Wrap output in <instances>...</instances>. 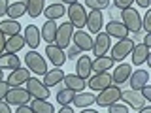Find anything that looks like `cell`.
I'll return each instance as SVG.
<instances>
[{"label":"cell","instance_id":"1","mask_svg":"<svg viewBox=\"0 0 151 113\" xmlns=\"http://www.w3.org/2000/svg\"><path fill=\"white\" fill-rule=\"evenodd\" d=\"M121 100V89L117 85H110V87L98 91V94L94 96V104H98L100 107H110L111 104Z\"/></svg>","mask_w":151,"mask_h":113},{"label":"cell","instance_id":"2","mask_svg":"<svg viewBox=\"0 0 151 113\" xmlns=\"http://www.w3.org/2000/svg\"><path fill=\"white\" fill-rule=\"evenodd\" d=\"M121 23L125 25V28L132 34H138L142 30V17L140 11H136L134 8H127L121 9Z\"/></svg>","mask_w":151,"mask_h":113},{"label":"cell","instance_id":"3","mask_svg":"<svg viewBox=\"0 0 151 113\" xmlns=\"http://www.w3.org/2000/svg\"><path fill=\"white\" fill-rule=\"evenodd\" d=\"M25 64H27V68L30 70L32 74H36V75H44V74L47 72V62H45V59H44L40 53H38L36 49H30V51L25 55Z\"/></svg>","mask_w":151,"mask_h":113},{"label":"cell","instance_id":"4","mask_svg":"<svg viewBox=\"0 0 151 113\" xmlns=\"http://www.w3.org/2000/svg\"><path fill=\"white\" fill-rule=\"evenodd\" d=\"M66 13H68V23H72L74 28H78V30H81L85 28V21H87V11H85V6L79 2L76 4H70L68 9H66Z\"/></svg>","mask_w":151,"mask_h":113},{"label":"cell","instance_id":"5","mask_svg":"<svg viewBox=\"0 0 151 113\" xmlns=\"http://www.w3.org/2000/svg\"><path fill=\"white\" fill-rule=\"evenodd\" d=\"M74 30H76V28L72 26V23H63L60 26H57V34H55V41H53V45L60 47V49H66V47L72 44Z\"/></svg>","mask_w":151,"mask_h":113},{"label":"cell","instance_id":"6","mask_svg":"<svg viewBox=\"0 0 151 113\" xmlns=\"http://www.w3.org/2000/svg\"><path fill=\"white\" fill-rule=\"evenodd\" d=\"M25 89H27V92L30 94V98H36V100H47V98H49V89H47L38 77L28 79L25 83Z\"/></svg>","mask_w":151,"mask_h":113},{"label":"cell","instance_id":"7","mask_svg":"<svg viewBox=\"0 0 151 113\" xmlns=\"http://www.w3.org/2000/svg\"><path fill=\"white\" fill-rule=\"evenodd\" d=\"M4 102H8L9 106H25V104L30 102V94L27 92V89H21V87H12L9 92L6 94Z\"/></svg>","mask_w":151,"mask_h":113},{"label":"cell","instance_id":"8","mask_svg":"<svg viewBox=\"0 0 151 113\" xmlns=\"http://www.w3.org/2000/svg\"><path fill=\"white\" fill-rule=\"evenodd\" d=\"M132 47H134V40H130V38H123V40H119L113 47H110V49H111V59L113 60H123L125 56L130 55Z\"/></svg>","mask_w":151,"mask_h":113},{"label":"cell","instance_id":"9","mask_svg":"<svg viewBox=\"0 0 151 113\" xmlns=\"http://www.w3.org/2000/svg\"><path fill=\"white\" fill-rule=\"evenodd\" d=\"M111 47V38L106 34V32H98L96 38L93 40V55L94 56H106V53Z\"/></svg>","mask_w":151,"mask_h":113},{"label":"cell","instance_id":"10","mask_svg":"<svg viewBox=\"0 0 151 113\" xmlns=\"http://www.w3.org/2000/svg\"><path fill=\"white\" fill-rule=\"evenodd\" d=\"M111 83V74H108V72H102V74H93L91 77L87 79V87L91 89V91H102V89H106V87H110Z\"/></svg>","mask_w":151,"mask_h":113},{"label":"cell","instance_id":"11","mask_svg":"<svg viewBox=\"0 0 151 113\" xmlns=\"http://www.w3.org/2000/svg\"><path fill=\"white\" fill-rule=\"evenodd\" d=\"M102 26H104L102 11L91 9V11L87 13V21H85V28H89V34H98V32H102Z\"/></svg>","mask_w":151,"mask_h":113},{"label":"cell","instance_id":"12","mask_svg":"<svg viewBox=\"0 0 151 113\" xmlns=\"http://www.w3.org/2000/svg\"><path fill=\"white\" fill-rule=\"evenodd\" d=\"M28 79H30V70L28 68H15L12 74L8 75L6 83L9 87H21V85H25Z\"/></svg>","mask_w":151,"mask_h":113},{"label":"cell","instance_id":"13","mask_svg":"<svg viewBox=\"0 0 151 113\" xmlns=\"http://www.w3.org/2000/svg\"><path fill=\"white\" fill-rule=\"evenodd\" d=\"M45 55H47V59L53 62L57 68H63V64L66 62V53H64V49H60V47H57L53 44H47L45 47Z\"/></svg>","mask_w":151,"mask_h":113},{"label":"cell","instance_id":"14","mask_svg":"<svg viewBox=\"0 0 151 113\" xmlns=\"http://www.w3.org/2000/svg\"><path fill=\"white\" fill-rule=\"evenodd\" d=\"M121 100L127 102V106L132 107V109H140L142 106H145V100L142 98V94L138 91H132V89L121 92Z\"/></svg>","mask_w":151,"mask_h":113},{"label":"cell","instance_id":"15","mask_svg":"<svg viewBox=\"0 0 151 113\" xmlns=\"http://www.w3.org/2000/svg\"><path fill=\"white\" fill-rule=\"evenodd\" d=\"M23 38H25V45H28L30 49H38V45H40V41H42L40 28H38L36 25L25 26V34H23Z\"/></svg>","mask_w":151,"mask_h":113},{"label":"cell","instance_id":"16","mask_svg":"<svg viewBox=\"0 0 151 113\" xmlns=\"http://www.w3.org/2000/svg\"><path fill=\"white\" fill-rule=\"evenodd\" d=\"M72 41H74V45L79 47L81 51H91L93 49V38H91L89 32H85V30H74Z\"/></svg>","mask_w":151,"mask_h":113},{"label":"cell","instance_id":"17","mask_svg":"<svg viewBox=\"0 0 151 113\" xmlns=\"http://www.w3.org/2000/svg\"><path fill=\"white\" fill-rule=\"evenodd\" d=\"M149 81V72L147 70H142L138 68L136 72H130V77H129V83L132 87V91H140L144 85H147Z\"/></svg>","mask_w":151,"mask_h":113},{"label":"cell","instance_id":"18","mask_svg":"<svg viewBox=\"0 0 151 113\" xmlns=\"http://www.w3.org/2000/svg\"><path fill=\"white\" fill-rule=\"evenodd\" d=\"M106 34L110 38H115V40H123V38H129L130 32L125 28L121 21H110L106 25Z\"/></svg>","mask_w":151,"mask_h":113},{"label":"cell","instance_id":"19","mask_svg":"<svg viewBox=\"0 0 151 113\" xmlns=\"http://www.w3.org/2000/svg\"><path fill=\"white\" fill-rule=\"evenodd\" d=\"M91 56L87 55H79L76 60V75H79L81 79H89L91 77Z\"/></svg>","mask_w":151,"mask_h":113},{"label":"cell","instance_id":"20","mask_svg":"<svg viewBox=\"0 0 151 113\" xmlns=\"http://www.w3.org/2000/svg\"><path fill=\"white\" fill-rule=\"evenodd\" d=\"M130 59L134 66H142L149 59V47H145L144 44H134V47L130 51Z\"/></svg>","mask_w":151,"mask_h":113},{"label":"cell","instance_id":"21","mask_svg":"<svg viewBox=\"0 0 151 113\" xmlns=\"http://www.w3.org/2000/svg\"><path fill=\"white\" fill-rule=\"evenodd\" d=\"M130 72H132V66L121 62L115 70H113V74H111V83L113 85H123L125 81H129Z\"/></svg>","mask_w":151,"mask_h":113},{"label":"cell","instance_id":"22","mask_svg":"<svg viewBox=\"0 0 151 113\" xmlns=\"http://www.w3.org/2000/svg\"><path fill=\"white\" fill-rule=\"evenodd\" d=\"M115 60L111 56H94V60H91V70L94 74H102V72H108V70L113 66Z\"/></svg>","mask_w":151,"mask_h":113},{"label":"cell","instance_id":"23","mask_svg":"<svg viewBox=\"0 0 151 113\" xmlns=\"http://www.w3.org/2000/svg\"><path fill=\"white\" fill-rule=\"evenodd\" d=\"M63 83H64V87H66V89H72V91H76V92H81L83 89L87 87L85 79H81L79 75H76V74H68V75H64V77H63Z\"/></svg>","mask_w":151,"mask_h":113},{"label":"cell","instance_id":"24","mask_svg":"<svg viewBox=\"0 0 151 113\" xmlns=\"http://www.w3.org/2000/svg\"><path fill=\"white\" fill-rule=\"evenodd\" d=\"M63 77H64V72H63L60 68H57V66H55L53 70H47V72L44 74V81H42V83H44L45 87L49 89V87L59 85L60 81H63Z\"/></svg>","mask_w":151,"mask_h":113},{"label":"cell","instance_id":"25","mask_svg":"<svg viewBox=\"0 0 151 113\" xmlns=\"http://www.w3.org/2000/svg\"><path fill=\"white\" fill-rule=\"evenodd\" d=\"M45 15L47 21H57V19H60L66 13V8H64V4H60V2H57V4H49L47 8H44V11H42Z\"/></svg>","mask_w":151,"mask_h":113},{"label":"cell","instance_id":"26","mask_svg":"<svg viewBox=\"0 0 151 113\" xmlns=\"http://www.w3.org/2000/svg\"><path fill=\"white\" fill-rule=\"evenodd\" d=\"M0 68L2 70H15L21 68V60L15 53H2L0 55Z\"/></svg>","mask_w":151,"mask_h":113},{"label":"cell","instance_id":"27","mask_svg":"<svg viewBox=\"0 0 151 113\" xmlns=\"http://www.w3.org/2000/svg\"><path fill=\"white\" fill-rule=\"evenodd\" d=\"M57 23L55 21H45L40 28V36L45 40V44H53L55 41V34H57Z\"/></svg>","mask_w":151,"mask_h":113},{"label":"cell","instance_id":"28","mask_svg":"<svg viewBox=\"0 0 151 113\" xmlns=\"http://www.w3.org/2000/svg\"><path fill=\"white\" fill-rule=\"evenodd\" d=\"M72 104H76V107H81V109H85V107H91L93 104H94V94L93 92H85V91L76 92Z\"/></svg>","mask_w":151,"mask_h":113},{"label":"cell","instance_id":"29","mask_svg":"<svg viewBox=\"0 0 151 113\" xmlns=\"http://www.w3.org/2000/svg\"><path fill=\"white\" fill-rule=\"evenodd\" d=\"M0 32H2L6 38L15 36L21 32V25L19 21H13V19H6V21H0Z\"/></svg>","mask_w":151,"mask_h":113},{"label":"cell","instance_id":"30","mask_svg":"<svg viewBox=\"0 0 151 113\" xmlns=\"http://www.w3.org/2000/svg\"><path fill=\"white\" fill-rule=\"evenodd\" d=\"M23 47H25V38L21 34H15V36H9L6 38V53H17V51H21Z\"/></svg>","mask_w":151,"mask_h":113},{"label":"cell","instance_id":"31","mask_svg":"<svg viewBox=\"0 0 151 113\" xmlns=\"http://www.w3.org/2000/svg\"><path fill=\"white\" fill-rule=\"evenodd\" d=\"M28 106H30V109L34 113H55L53 104L47 102V100H36V98H32Z\"/></svg>","mask_w":151,"mask_h":113},{"label":"cell","instance_id":"32","mask_svg":"<svg viewBox=\"0 0 151 113\" xmlns=\"http://www.w3.org/2000/svg\"><path fill=\"white\" fill-rule=\"evenodd\" d=\"M25 6H27V13L34 19V17H40L42 15L45 4H44V0H27Z\"/></svg>","mask_w":151,"mask_h":113},{"label":"cell","instance_id":"33","mask_svg":"<svg viewBox=\"0 0 151 113\" xmlns=\"http://www.w3.org/2000/svg\"><path fill=\"white\" fill-rule=\"evenodd\" d=\"M27 13V6H25V2H15V4H9L8 6V11H6V15L9 19H13V21H17L19 17H23Z\"/></svg>","mask_w":151,"mask_h":113},{"label":"cell","instance_id":"34","mask_svg":"<svg viewBox=\"0 0 151 113\" xmlns=\"http://www.w3.org/2000/svg\"><path fill=\"white\" fill-rule=\"evenodd\" d=\"M74 96H76V91H72V89H63V91L57 92V102L60 106H68V104H72Z\"/></svg>","mask_w":151,"mask_h":113},{"label":"cell","instance_id":"35","mask_svg":"<svg viewBox=\"0 0 151 113\" xmlns=\"http://www.w3.org/2000/svg\"><path fill=\"white\" fill-rule=\"evenodd\" d=\"M85 8H91V9H108L110 8V0H85Z\"/></svg>","mask_w":151,"mask_h":113},{"label":"cell","instance_id":"36","mask_svg":"<svg viewBox=\"0 0 151 113\" xmlns=\"http://www.w3.org/2000/svg\"><path fill=\"white\" fill-rule=\"evenodd\" d=\"M108 113H129V106H127V104H121V102H115L108 107Z\"/></svg>","mask_w":151,"mask_h":113},{"label":"cell","instance_id":"37","mask_svg":"<svg viewBox=\"0 0 151 113\" xmlns=\"http://www.w3.org/2000/svg\"><path fill=\"white\" fill-rule=\"evenodd\" d=\"M142 30L151 32V11H145V15L142 17Z\"/></svg>","mask_w":151,"mask_h":113},{"label":"cell","instance_id":"38","mask_svg":"<svg viewBox=\"0 0 151 113\" xmlns=\"http://www.w3.org/2000/svg\"><path fill=\"white\" fill-rule=\"evenodd\" d=\"M113 4H115L117 9H127V8H132L134 0H113Z\"/></svg>","mask_w":151,"mask_h":113},{"label":"cell","instance_id":"39","mask_svg":"<svg viewBox=\"0 0 151 113\" xmlns=\"http://www.w3.org/2000/svg\"><path fill=\"white\" fill-rule=\"evenodd\" d=\"M81 53H83V51L79 49V47H76V45L72 44V45L68 47V53H66V59H76V56H79Z\"/></svg>","mask_w":151,"mask_h":113},{"label":"cell","instance_id":"40","mask_svg":"<svg viewBox=\"0 0 151 113\" xmlns=\"http://www.w3.org/2000/svg\"><path fill=\"white\" fill-rule=\"evenodd\" d=\"M138 92L142 94V98H144L145 102H151V87H149V85H144Z\"/></svg>","mask_w":151,"mask_h":113},{"label":"cell","instance_id":"41","mask_svg":"<svg viewBox=\"0 0 151 113\" xmlns=\"http://www.w3.org/2000/svg\"><path fill=\"white\" fill-rule=\"evenodd\" d=\"M9 89H12V87H9V85L2 79V81H0V102H2L4 98H6V94L9 92Z\"/></svg>","mask_w":151,"mask_h":113},{"label":"cell","instance_id":"42","mask_svg":"<svg viewBox=\"0 0 151 113\" xmlns=\"http://www.w3.org/2000/svg\"><path fill=\"white\" fill-rule=\"evenodd\" d=\"M8 6H9V0H0V17H2V15H6Z\"/></svg>","mask_w":151,"mask_h":113},{"label":"cell","instance_id":"43","mask_svg":"<svg viewBox=\"0 0 151 113\" xmlns=\"http://www.w3.org/2000/svg\"><path fill=\"white\" fill-rule=\"evenodd\" d=\"M15 113H34V111L30 109V106H28V104H25V106H17Z\"/></svg>","mask_w":151,"mask_h":113},{"label":"cell","instance_id":"44","mask_svg":"<svg viewBox=\"0 0 151 113\" xmlns=\"http://www.w3.org/2000/svg\"><path fill=\"white\" fill-rule=\"evenodd\" d=\"M0 113H12V106H9L8 102H0Z\"/></svg>","mask_w":151,"mask_h":113},{"label":"cell","instance_id":"45","mask_svg":"<svg viewBox=\"0 0 151 113\" xmlns=\"http://www.w3.org/2000/svg\"><path fill=\"white\" fill-rule=\"evenodd\" d=\"M134 2L138 4L142 9H147V8H149V4H151V0H134Z\"/></svg>","mask_w":151,"mask_h":113},{"label":"cell","instance_id":"46","mask_svg":"<svg viewBox=\"0 0 151 113\" xmlns=\"http://www.w3.org/2000/svg\"><path fill=\"white\" fill-rule=\"evenodd\" d=\"M142 44H144L145 47H151V32H145L144 40H142Z\"/></svg>","mask_w":151,"mask_h":113},{"label":"cell","instance_id":"47","mask_svg":"<svg viewBox=\"0 0 151 113\" xmlns=\"http://www.w3.org/2000/svg\"><path fill=\"white\" fill-rule=\"evenodd\" d=\"M4 49H6V36L0 32V55L4 53Z\"/></svg>","mask_w":151,"mask_h":113},{"label":"cell","instance_id":"48","mask_svg":"<svg viewBox=\"0 0 151 113\" xmlns=\"http://www.w3.org/2000/svg\"><path fill=\"white\" fill-rule=\"evenodd\" d=\"M57 113H74V109H72L70 106H63V107H60V109L57 111Z\"/></svg>","mask_w":151,"mask_h":113},{"label":"cell","instance_id":"49","mask_svg":"<svg viewBox=\"0 0 151 113\" xmlns=\"http://www.w3.org/2000/svg\"><path fill=\"white\" fill-rule=\"evenodd\" d=\"M138 113H151V107L149 106H142L140 109H138Z\"/></svg>","mask_w":151,"mask_h":113},{"label":"cell","instance_id":"50","mask_svg":"<svg viewBox=\"0 0 151 113\" xmlns=\"http://www.w3.org/2000/svg\"><path fill=\"white\" fill-rule=\"evenodd\" d=\"M79 113H98V111H94V109H91V107H85V109H81Z\"/></svg>","mask_w":151,"mask_h":113},{"label":"cell","instance_id":"51","mask_svg":"<svg viewBox=\"0 0 151 113\" xmlns=\"http://www.w3.org/2000/svg\"><path fill=\"white\" fill-rule=\"evenodd\" d=\"M76 2H78V0H60V4H68V6L70 4H76Z\"/></svg>","mask_w":151,"mask_h":113},{"label":"cell","instance_id":"52","mask_svg":"<svg viewBox=\"0 0 151 113\" xmlns=\"http://www.w3.org/2000/svg\"><path fill=\"white\" fill-rule=\"evenodd\" d=\"M2 77H4V72H2V68H0V81H2Z\"/></svg>","mask_w":151,"mask_h":113}]
</instances>
